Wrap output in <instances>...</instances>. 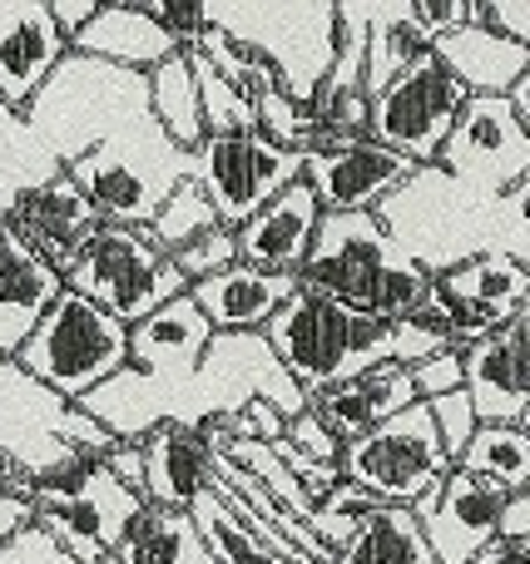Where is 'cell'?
I'll return each instance as SVG.
<instances>
[{
	"instance_id": "2",
	"label": "cell",
	"mask_w": 530,
	"mask_h": 564,
	"mask_svg": "<svg viewBox=\"0 0 530 564\" xmlns=\"http://www.w3.org/2000/svg\"><path fill=\"white\" fill-rule=\"evenodd\" d=\"M298 292L343 302L377 322H402L432 292V278L392 248L377 214H323L298 268Z\"/></svg>"
},
{
	"instance_id": "22",
	"label": "cell",
	"mask_w": 530,
	"mask_h": 564,
	"mask_svg": "<svg viewBox=\"0 0 530 564\" xmlns=\"http://www.w3.org/2000/svg\"><path fill=\"white\" fill-rule=\"evenodd\" d=\"M407 406H417V391H412V371L397 367V361L367 367V371H357V377L337 381V387L317 391V397L307 401V411H313L337 441L367 436L372 426L392 421L397 411H407Z\"/></svg>"
},
{
	"instance_id": "23",
	"label": "cell",
	"mask_w": 530,
	"mask_h": 564,
	"mask_svg": "<svg viewBox=\"0 0 530 564\" xmlns=\"http://www.w3.org/2000/svg\"><path fill=\"white\" fill-rule=\"evenodd\" d=\"M298 292V278H273L258 273V268H224L214 278H198L188 288L194 307L204 312V322L214 327V337H228V332H263L268 317L283 307Z\"/></svg>"
},
{
	"instance_id": "15",
	"label": "cell",
	"mask_w": 530,
	"mask_h": 564,
	"mask_svg": "<svg viewBox=\"0 0 530 564\" xmlns=\"http://www.w3.org/2000/svg\"><path fill=\"white\" fill-rule=\"evenodd\" d=\"M530 312L511 317L501 332L462 347V391L482 426L530 431Z\"/></svg>"
},
{
	"instance_id": "39",
	"label": "cell",
	"mask_w": 530,
	"mask_h": 564,
	"mask_svg": "<svg viewBox=\"0 0 530 564\" xmlns=\"http://www.w3.org/2000/svg\"><path fill=\"white\" fill-rule=\"evenodd\" d=\"M169 263H174L188 288H194L198 278H214V273H224V268L238 263L234 234H228V228H208L204 238H194V243H184L179 253H169Z\"/></svg>"
},
{
	"instance_id": "35",
	"label": "cell",
	"mask_w": 530,
	"mask_h": 564,
	"mask_svg": "<svg viewBox=\"0 0 530 564\" xmlns=\"http://www.w3.org/2000/svg\"><path fill=\"white\" fill-rule=\"evenodd\" d=\"M208 228H224L214 218V204L204 198V188L194 184V178H184V184H174V194L164 198V208L154 214V224H149V238H154L159 253H179L184 243H194V238H204Z\"/></svg>"
},
{
	"instance_id": "5",
	"label": "cell",
	"mask_w": 530,
	"mask_h": 564,
	"mask_svg": "<svg viewBox=\"0 0 530 564\" xmlns=\"http://www.w3.org/2000/svg\"><path fill=\"white\" fill-rule=\"evenodd\" d=\"M204 15L273 75L278 95L303 109L313 105L333 65V0H214Z\"/></svg>"
},
{
	"instance_id": "9",
	"label": "cell",
	"mask_w": 530,
	"mask_h": 564,
	"mask_svg": "<svg viewBox=\"0 0 530 564\" xmlns=\"http://www.w3.org/2000/svg\"><path fill=\"white\" fill-rule=\"evenodd\" d=\"M65 292L105 307L115 322L134 327L154 307L184 297L188 282L154 248L149 228H115L99 224V234L85 243V253L65 268Z\"/></svg>"
},
{
	"instance_id": "20",
	"label": "cell",
	"mask_w": 530,
	"mask_h": 564,
	"mask_svg": "<svg viewBox=\"0 0 530 564\" xmlns=\"http://www.w3.org/2000/svg\"><path fill=\"white\" fill-rule=\"evenodd\" d=\"M65 55L69 40L55 30L45 0H0V105L25 115Z\"/></svg>"
},
{
	"instance_id": "14",
	"label": "cell",
	"mask_w": 530,
	"mask_h": 564,
	"mask_svg": "<svg viewBox=\"0 0 530 564\" xmlns=\"http://www.w3.org/2000/svg\"><path fill=\"white\" fill-rule=\"evenodd\" d=\"M436 169L476 194H516L530 184V129L501 99H466L452 134L436 149Z\"/></svg>"
},
{
	"instance_id": "55",
	"label": "cell",
	"mask_w": 530,
	"mask_h": 564,
	"mask_svg": "<svg viewBox=\"0 0 530 564\" xmlns=\"http://www.w3.org/2000/svg\"><path fill=\"white\" fill-rule=\"evenodd\" d=\"M506 105H511V115H516V119H521V124L530 129V69H526L521 79H516L511 89H506Z\"/></svg>"
},
{
	"instance_id": "17",
	"label": "cell",
	"mask_w": 530,
	"mask_h": 564,
	"mask_svg": "<svg viewBox=\"0 0 530 564\" xmlns=\"http://www.w3.org/2000/svg\"><path fill=\"white\" fill-rule=\"evenodd\" d=\"M0 224L30 248L45 268H55L65 278V268L85 253V243L99 234V214L89 208V198L75 188V178L60 169L50 184L20 194L15 204L0 214Z\"/></svg>"
},
{
	"instance_id": "40",
	"label": "cell",
	"mask_w": 530,
	"mask_h": 564,
	"mask_svg": "<svg viewBox=\"0 0 530 564\" xmlns=\"http://www.w3.org/2000/svg\"><path fill=\"white\" fill-rule=\"evenodd\" d=\"M426 411H432V426H436V441H442V451H446V460H462V451H466V441L476 436V411H472V401H466V391H452V397H436V401H422Z\"/></svg>"
},
{
	"instance_id": "10",
	"label": "cell",
	"mask_w": 530,
	"mask_h": 564,
	"mask_svg": "<svg viewBox=\"0 0 530 564\" xmlns=\"http://www.w3.org/2000/svg\"><path fill=\"white\" fill-rule=\"evenodd\" d=\"M337 476H343L347 486H357L363 496H372L377 506L412 510L417 500L432 496V490L452 476V460H446L442 441H436L432 411L417 401V406L397 411L392 421L372 426L367 436L343 441Z\"/></svg>"
},
{
	"instance_id": "54",
	"label": "cell",
	"mask_w": 530,
	"mask_h": 564,
	"mask_svg": "<svg viewBox=\"0 0 530 564\" xmlns=\"http://www.w3.org/2000/svg\"><path fill=\"white\" fill-rule=\"evenodd\" d=\"M25 486H30V476L0 451V496H25Z\"/></svg>"
},
{
	"instance_id": "42",
	"label": "cell",
	"mask_w": 530,
	"mask_h": 564,
	"mask_svg": "<svg viewBox=\"0 0 530 564\" xmlns=\"http://www.w3.org/2000/svg\"><path fill=\"white\" fill-rule=\"evenodd\" d=\"M472 25H486L511 45L530 50V0H472Z\"/></svg>"
},
{
	"instance_id": "16",
	"label": "cell",
	"mask_w": 530,
	"mask_h": 564,
	"mask_svg": "<svg viewBox=\"0 0 530 564\" xmlns=\"http://www.w3.org/2000/svg\"><path fill=\"white\" fill-rule=\"evenodd\" d=\"M412 159L392 154L372 139H353V144L303 154V184L313 188L323 214H372L397 184L412 178Z\"/></svg>"
},
{
	"instance_id": "48",
	"label": "cell",
	"mask_w": 530,
	"mask_h": 564,
	"mask_svg": "<svg viewBox=\"0 0 530 564\" xmlns=\"http://www.w3.org/2000/svg\"><path fill=\"white\" fill-rule=\"evenodd\" d=\"M105 470L129 490V496L144 500V506H149V486H144V446H139V441H115V446H109V456H105Z\"/></svg>"
},
{
	"instance_id": "44",
	"label": "cell",
	"mask_w": 530,
	"mask_h": 564,
	"mask_svg": "<svg viewBox=\"0 0 530 564\" xmlns=\"http://www.w3.org/2000/svg\"><path fill=\"white\" fill-rule=\"evenodd\" d=\"M412 371V391L417 401H436V397H452V391H462V347H446L436 351V357L417 361Z\"/></svg>"
},
{
	"instance_id": "25",
	"label": "cell",
	"mask_w": 530,
	"mask_h": 564,
	"mask_svg": "<svg viewBox=\"0 0 530 564\" xmlns=\"http://www.w3.org/2000/svg\"><path fill=\"white\" fill-rule=\"evenodd\" d=\"M69 55H89L105 59V65L134 69V75H149L169 55H179V45L144 15L139 0H99L95 20L69 40Z\"/></svg>"
},
{
	"instance_id": "51",
	"label": "cell",
	"mask_w": 530,
	"mask_h": 564,
	"mask_svg": "<svg viewBox=\"0 0 530 564\" xmlns=\"http://www.w3.org/2000/svg\"><path fill=\"white\" fill-rule=\"evenodd\" d=\"M50 6V20H55V30L65 40H75L79 30L95 20V10H99V0H45Z\"/></svg>"
},
{
	"instance_id": "41",
	"label": "cell",
	"mask_w": 530,
	"mask_h": 564,
	"mask_svg": "<svg viewBox=\"0 0 530 564\" xmlns=\"http://www.w3.org/2000/svg\"><path fill=\"white\" fill-rule=\"evenodd\" d=\"M139 6H144V15L154 20L179 50H194V40L204 35V25H208L204 6H188V0H139Z\"/></svg>"
},
{
	"instance_id": "34",
	"label": "cell",
	"mask_w": 530,
	"mask_h": 564,
	"mask_svg": "<svg viewBox=\"0 0 530 564\" xmlns=\"http://www.w3.org/2000/svg\"><path fill=\"white\" fill-rule=\"evenodd\" d=\"M188 520H194L198 540H204L208 564H293V560L273 555L268 545H258L253 535H244V530L228 520V510L214 500V490L208 486H204V496L188 506Z\"/></svg>"
},
{
	"instance_id": "30",
	"label": "cell",
	"mask_w": 530,
	"mask_h": 564,
	"mask_svg": "<svg viewBox=\"0 0 530 564\" xmlns=\"http://www.w3.org/2000/svg\"><path fill=\"white\" fill-rule=\"evenodd\" d=\"M149 119L164 129V139L184 154H194L198 144L208 139L204 129V109H198V85H194V69H188V55H169L164 65L149 69Z\"/></svg>"
},
{
	"instance_id": "7",
	"label": "cell",
	"mask_w": 530,
	"mask_h": 564,
	"mask_svg": "<svg viewBox=\"0 0 530 564\" xmlns=\"http://www.w3.org/2000/svg\"><path fill=\"white\" fill-rule=\"evenodd\" d=\"M25 500L35 506V525L75 564L105 560L129 530V520L144 510V500L129 496L105 470V460L85 451H69L40 476H30Z\"/></svg>"
},
{
	"instance_id": "36",
	"label": "cell",
	"mask_w": 530,
	"mask_h": 564,
	"mask_svg": "<svg viewBox=\"0 0 530 564\" xmlns=\"http://www.w3.org/2000/svg\"><path fill=\"white\" fill-rule=\"evenodd\" d=\"M188 69H194V85H198V109H204V129L208 134H253V99H244L234 85L214 75L204 65V55L184 50Z\"/></svg>"
},
{
	"instance_id": "38",
	"label": "cell",
	"mask_w": 530,
	"mask_h": 564,
	"mask_svg": "<svg viewBox=\"0 0 530 564\" xmlns=\"http://www.w3.org/2000/svg\"><path fill=\"white\" fill-rule=\"evenodd\" d=\"M253 129L268 139V144L293 149V154H307V149L317 144L313 115H307L303 105H293V99H283L278 89H263V95L253 99Z\"/></svg>"
},
{
	"instance_id": "19",
	"label": "cell",
	"mask_w": 530,
	"mask_h": 564,
	"mask_svg": "<svg viewBox=\"0 0 530 564\" xmlns=\"http://www.w3.org/2000/svg\"><path fill=\"white\" fill-rule=\"evenodd\" d=\"M317 208L313 188L298 178L288 184L278 198H268L248 224L234 228V253L244 268H258V273H273V278H298L303 268L307 248H313V234H317Z\"/></svg>"
},
{
	"instance_id": "3",
	"label": "cell",
	"mask_w": 530,
	"mask_h": 564,
	"mask_svg": "<svg viewBox=\"0 0 530 564\" xmlns=\"http://www.w3.org/2000/svg\"><path fill=\"white\" fill-rule=\"evenodd\" d=\"M139 119H149V79L89 55H65L25 105L30 134L55 154L60 169Z\"/></svg>"
},
{
	"instance_id": "6",
	"label": "cell",
	"mask_w": 530,
	"mask_h": 564,
	"mask_svg": "<svg viewBox=\"0 0 530 564\" xmlns=\"http://www.w3.org/2000/svg\"><path fill=\"white\" fill-rule=\"evenodd\" d=\"M75 188L89 198L99 224L115 228H149L174 184L188 178V154L164 139L154 119L119 129L115 139L95 144L85 159L65 164Z\"/></svg>"
},
{
	"instance_id": "18",
	"label": "cell",
	"mask_w": 530,
	"mask_h": 564,
	"mask_svg": "<svg viewBox=\"0 0 530 564\" xmlns=\"http://www.w3.org/2000/svg\"><path fill=\"white\" fill-rule=\"evenodd\" d=\"M501 500L506 496H496L482 480L462 476V470L452 466V476H446L432 496H422L412 506V520H417V530H422L436 564H466L496 540Z\"/></svg>"
},
{
	"instance_id": "46",
	"label": "cell",
	"mask_w": 530,
	"mask_h": 564,
	"mask_svg": "<svg viewBox=\"0 0 530 564\" xmlns=\"http://www.w3.org/2000/svg\"><path fill=\"white\" fill-rule=\"evenodd\" d=\"M55 436H60V446H65V451H85V456H99V460H105V456H109V446H115V436H109V431L99 426V421L89 416V411H79L75 401H69V406L60 411Z\"/></svg>"
},
{
	"instance_id": "8",
	"label": "cell",
	"mask_w": 530,
	"mask_h": 564,
	"mask_svg": "<svg viewBox=\"0 0 530 564\" xmlns=\"http://www.w3.org/2000/svg\"><path fill=\"white\" fill-rule=\"evenodd\" d=\"M10 361L30 381L55 391L60 401H85L115 371L129 367V327L109 317L105 307H95V302L60 292Z\"/></svg>"
},
{
	"instance_id": "33",
	"label": "cell",
	"mask_w": 530,
	"mask_h": 564,
	"mask_svg": "<svg viewBox=\"0 0 530 564\" xmlns=\"http://www.w3.org/2000/svg\"><path fill=\"white\" fill-rule=\"evenodd\" d=\"M55 174H60L55 154H50L35 134H30L25 115H20V109H10V105H0V214H6L20 194L50 184Z\"/></svg>"
},
{
	"instance_id": "50",
	"label": "cell",
	"mask_w": 530,
	"mask_h": 564,
	"mask_svg": "<svg viewBox=\"0 0 530 564\" xmlns=\"http://www.w3.org/2000/svg\"><path fill=\"white\" fill-rule=\"evenodd\" d=\"M496 540H501V545H530V490L501 500V516H496Z\"/></svg>"
},
{
	"instance_id": "32",
	"label": "cell",
	"mask_w": 530,
	"mask_h": 564,
	"mask_svg": "<svg viewBox=\"0 0 530 564\" xmlns=\"http://www.w3.org/2000/svg\"><path fill=\"white\" fill-rule=\"evenodd\" d=\"M333 564H436L417 530L412 510L402 506H372L357 535L333 555Z\"/></svg>"
},
{
	"instance_id": "24",
	"label": "cell",
	"mask_w": 530,
	"mask_h": 564,
	"mask_svg": "<svg viewBox=\"0 0 530 564\" xmlns=\"http://www.w3.org/2000/svg\"><path fill=\"white\" fill-rule=\"evenodd\" d=\"M65 292V278L45 268L6 224H0V361H10L40 327L50 302Z\"/></svg>"
},
{
	"instance_id": "12",
	"label": "cell",
	"mask_w": 530,
	"mask_h": 564,
	"mask_svg": "<svg viewBox=\"0 0 530 564\" xmlns=\"http://www.w3.org/2000/svg\"><path fill=\"white\" fill-rule=\"evenodd\" d=\"M188 178L204 188L214 218L234 234L268 198H278L288 184L303 178V154L268 144L258 129L253 134H208L188 154Z\"/></svg>"
},
{
	"instance_id": "21",
	"label": "cell",
	"mask_w": 530,
	"mask_h": 564,
	"mask_svg": "<svg viewBox=\"0 0 530 564\" xmlns=\"http://www.w3.org/2000/svg\"><path fill=\"white\" fill-rule=\"evenodd\" d=\"M208 341H214V327L184 292L129 327V371L149 381H184L204 361Z\"/></svg>"
},
{
	"instance_id": "31",
	"label": "cell",
	"mask_w": 530,
	"mask_h": 564,
	"mask_svg": "<svg viewBox=\"0 0 530 564\" xmlns=\"http://www.w3.org/2000/svg\"><path fill=\"white\" fill-rule=\"evenodd\" d=\"M456 470L482 480L496 496H521L530 490V431L526 426H476L466 441Z\"/></svg>"
},
{
	"instance_id": "13",
	"label": "cell",
	"mask_w": 530,
	"mask_h": 564,
	"mask_svg": "<svg viewBox=\"0 0 530 564\" xmlns=\"http://www.w3.org/2000/svg\"><path fill=\"white\" fill-rule=\"evenodd\" d=\"M466 89L436 65V55H417L382 95L367 99V139L412 164H436V149L452 134Z\"/></svg>"
},
{
	"instance_id": "43",
	"label": "cell",
	"mask_w": 530,
	"mask_h": 564,
	"mask_svg": "<svg viewBox=\"0 0 530 564\" xmlns=\"http://www.w3.org/2000/svg\"><path fill=\"white\" fill-rule=\"evenodd\" d=\"M283 446H293L298 456L317 460V466H337V456H343V441H337L333 431L313 416V411H298V416L288 421V426H283Z\"/></svg>"
},
{
	"instance_id": "45",
	"label": "cell",
	"mask_w": 530,
	"mask_h": 564,
	"mask_svg": "<svg viewBox=\"0 0 530 564\" xmlns=\"http://www.w3.org/2000/svg\"><path fill=\"white\" fill-rule=\"evenodd\" d=\"M283 426H288V416L278 406H268V401H244V406L224 421L228 436L253 441V446H273V441H283Z\"/></svg>"
},
{
	"instance_id": "26",
	"label": "cell",
	"mask_w": 530,
	"mask_h": 564,
	"mask_svg": "<svg viewBox=\"0 0 530 564\" xmlns=\"http://www.w3.org/2000/svg\"><path fill=\"white\" fill-rule=\"evenodd\" d=\"M432 55H436V65L466 89V99H501L530 69V50L511 45V40H501L486 25L446 30V35L432 40Z\"/></svg>"
},
{
	"instance_id": "37",
	"label": "cell",
	"mask_w": 530,
	"mask_h": 564,
	"mask_svg": "<svg viewBox=\"0 0 530 564\" xmlns=\"http://www.w3.org/2000/svg\"><path fill=\"white\" fill-rule=\"evenodd\" d=\"M372 506H377L372 496H363L357 486L337 480V486L313 506V516H307V530H313V540L327 550V555H337V550H343L347 540L357 535V525L367 520V510H372Z\"/></svg>"
},
{
	"instance_id": "4",
	"label": "cell",
	"mask_w": 530,
	"mask_h": 564,
	"mask_svg": "<svg viewBox=\"0 0 530 564\" xmlns=\"http://www.w3.org/2000/svg\"><path fill=\"white\" fill-rule=\"evenodd\" d=\"M397 322H377L363 312L343 307V302L313 297V292H293L283 307L268 317L263 341L273 347L278 367L298 381L307 401L317 391L337 387V381L357 377L367 367L392 361L397 347Z\"/></svg>"
},
{
	"instance_id": "1",
	"label": "cell",
	"mask_w": 530,
	"mask_h": 564,
	"mask_svg": "<svg viewBox=\"0 0 530 564\" xmlns=\"http://www.w3.org/2000/svg\"><path fill=\"white\" fill-rule=\"evenodd\" d=\"M530 184L516 194H476L446 178L436 164H417L407 184H397L372 208L392 248L426 278H442L472 258L501 253L530 263Z\"/></svg>"
},
{
	"instance_id": "27",
	"label": "cell",
	"mask_w": 530,
	"mask_h": 564,
	"mask_svg": "<svg viewBox=\"0 0 530 564\" xmlns=\"http://www.w3.org/2000/svg\"><path fill=\"white\" fill-rule=\"evenodd\" d=\"M144 486L149 506L188 510L208 486V446L188 426H159L144 441Z\"/></svg>"
},
{
	"instance_id": "47",
	"label": "cell",
	"mask_w": 530,
	"mask_h": 564,
	"mask_svg": "<svg viewBox=\"0 0 530 564\" xmlns=\"http://www.w3.org/2000/svg\"><path fill=\"white\" fill-rule=\"evenodd\" d=\"M0 564H75V560H69L65 550H60L55 540L35 525V520H30L20 535H10L6 545H0Z\"/></svg>"
},
{
	"instance_id": "11",
	"label": "cell",
	"mask_w": 530,
	"mask_h": 564,
	"mask_svg": "<svg viewBox=\"0 0 530 564\" xmlns=\"http://www.w3.org/2000/svg\"><path fill=\"white\" fill-rule=\"evenodd\" d=\"M521 312H530V263L486 253L432 278V292L412 312V322L432 327L446 347H472V341L501 332Z\"/></svg>"
},
{
	"instance_id": "49",
	"label": "cell",
	"mask_w": 530,
	"mask_h": 564,
	"mask_svg": "<svg viewBox=\"0 0 530 564\" xmlns=\"http://www.w3.org/2000/svg\"><path fill=\"white\" fill-rule=\"evenodd\" d=\"M412 10H417V25L432 40L456 25H472V0H412Z\"/></svg>"
},
{
	"instance_id": "53",
	"label": "cell",
	"mask_w": 530,
	"mask_h": 564,
	"mask_svg": "<svg viewBox=\"0 0 530 564\" xmlns=\"http://www.w3.org/2000/svg\"><path fill=\"white\" fill-rule=\"evenodd\" d=\"M466 564H530V545H501V540H491L482 555Z\"/></svg>"
},
{
	"instance_id": "52",
	"label": "cell",
	"mask_w": 530,
	"mask_h": 564,
	"mask_svg": "<svg viewBox=\"0 0 530 564\" xmlns=\"http://www.w3.org/2000/svg\"><path fill=\"white\" fill-rule=\"evenodd\" d=\"M30 520H35V506H30L25 496H0V545H6L10 535H20Z\"/></svg>"
},
{
	"instance_id": "29",
	"label": "cell",
	"mask_w": 530,
	"mask_h": 564,
	"mask_svg": "<svg viewBox=\"0 0 530 564\" xmlns=\"http://www.w3.org/2000/svg\"><path fill=\"white\" fill-rule=\"evenodd\" d=\"M109 555H115V564H208V550L198 540L188 510H164V506L139 510Z\"/></svg>"
},
{
	"instance_id": "28",
	"label": "cell",
	"mask_w": 530,
	"mask_h": 564,
	"mask_svg": "<svg viewBox=\"0 0 530 564\" xmlns=\"http://www.w3.org/2000/svg\"><path fill=\"white\" fill-rule=\"evenodd\" d=\"M432 50V35L417 25L412 0H367V59H363V95H382L417 55Z\"/></svg>"
}]
</instances>
